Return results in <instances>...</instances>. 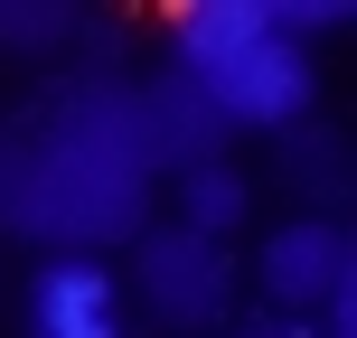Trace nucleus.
<instances>
[{
	"mask_svg": "<svg viewBox=\"0 0 357 338\" xmlns=\"http://www.w3.org/2000/svg\"><path fill=\"white\" fill-rule=\"evenodd\" d=\"M226 338H320L310 320H282V310H254V320H226Z\"/></svg>",
	"mask_w": 357,
	"mask_h": 338,
	"instance_id": "12",
	"label": "nucleus"
},
{
	"mask_svg": "<svg viewBox=\"0 0 357 338\" xmlns=\"http://www.w3.org/2000/svg\"><path fill=\"white\" fill-rule=\"evenodd\" d=\"M264 38H273L264 0H188V10L169 19V66L178 75H216L245 47H264Z\"/></svg>",
	"mask_w": 357,
	"mask_h": 338,
	"instance_id": "7",
	"label": "nucleus"
},
{
	"mask_svg": "<svg viewBox=\"0 0 357 338\" xmlns=\"http://www.w3.org/2000/svg\"><path fill=\"white\" fill-rule=\"evenodd\" d=\"M254 282H264V301L282 320H320L357 282V245H348L339 216H282V235L254 245Z\"/></svg>",
	"mask_w": 357,
	"mask_h": 338,
	"instance_id": "3",
	"label": "nucleus"
},
{
	"mask_svg": "<svg viewBox=\"0 0 357 338\" xmlns=\"http://www.w3.org/2000/svg\"><path fill=\"white\" fill-rule=\"evenodd\" d=\"M19 329H29V338H132L113 263H104V254H47V263L29 272Z\"/></svg>",
	"mask_w": 357,
	"mask_h": 338,
	"instance_id": "5",
	"label": "nucleus"
},
{
	"mask_svg": "<svg viewBox=\"0 0 357 338\" xmlns=\"http://www.w3.org/2000/svg\"><path fill=\"white\" fill-rule=\"evenodd\" d=\"M151 160L132 132L123 75H75L0 123V235H29L47 254L132 245L151 226Z\"/></svg>",
	"mask_w": 357,
	"mask_h": 338,
	"instance_id": "1",
	"label": "nucleus"
},
{
	"mask_svg": "<svg viewBox=\"0 0 357 338\" xmlns=\"http://www.w3.org/2000/svg\"><path fill=\"white\" fill-rule=\"evenodd\" d=\"M273 141H282V178L310 197V216H339V197H348V151H339V132L291 123V132H273Z\"/></svg>",
	"mask_w": 357,
	"mask_h": 338,
	"instance_id": "9",
	"label": "nucleus"
},
{
	"mask_svg": "<svg viewBox=\"0 0 357 338\" xmlns=\"http://www.w3.org/2000/svg\"><path fill=\"white\" fill-rule=\"evenodd\" d=\"M216 104V123L226 132H291L310 123V94H320V75H310V47H291V38H264V47H245L235 66L197 75Z\"/></svg>",
	"mask_w": 357,
	"mask_h": 338,
	"instance_id": "4",
	"label": "nucleus"
},
{
	"mask_svg": "<svg viewBox=\"0 0 357 338\" xmlns=\"http://www.w3.org/2000/svg\"><path fill=\"white\" fill-rule=\"evenodd\" d=\"M132 291H142V310L160 329H226L235 291H245V263H235V245L169 216V226L132 235Z\"/></svg>",
	"mask_w": 357,
	"mask_h": 338,
	"instance_id": "2",
	"label": "nucleus"
},
{
	"mask_svg": "<svg viewBox=\"0 0 357 338\" xmlns=\"http://www.w3.org/2000/svg\"><path fill=\"white\" fill-rule=\"evenodd\" d=\"M132 132H142V160L151 178H178L197 160H226V123H216L207 85L197 75H151V85H132Z\"/></svg>",
	"mask_w": 357,
	"mask_h": 338,
	"instance_id": "6",
	"label": "nucleus"
},
{
	"mask_svg": "<svg viewBox=\"0 0 357 338\" xmlns=\"http://www.w3.org/2000/svg\"><path fill=\"white\" fill-rule=\"evenodd\" d=\"M85 38V19L66 10V0H0V47L10 56H56Z\"/></svg>",
	"mask_w": 357,
	"mask_h": 338,
	"instance_id": "10",
	"label": "nucleus"
},
{
	"mask_svg": "<svg viewBox=\"0 0 357 338\" xmlns=\"http://www.w3.org/2000/svg\"><path fill=\"white\" fill-rule=\"evenodd\" d=\"M169 188H178V226L216 235V245H226V235L245 226V207H254V178L235 169V160H197V169H178Z\"/></svg>",
	"mask_w": 357,
	"mask_h": 338,
	"instance_id": "8",
	"label": "nucleus"
},
{
	"mask_svg": "<svg viewBox=\"0 0 357 338\" xmlns=\"http://www.w3.org/2000/svg\"><path fill=\"white\" fill-rule=\"evenodd\" d=\"M264 19H273V38H291V47H310V38L348 29V0H264Z\"/></svg>",
	"mask_w": 357,
	"mask_h": 338,
	"instance_id": "11",
	"label": "nucleus"
}]
</instances>
